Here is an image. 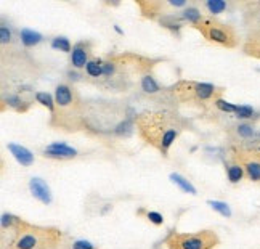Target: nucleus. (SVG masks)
Masks as SVG:
<instances>
[{
  "label": "nucleus",
  "instance_id": "f257e3e1",
  "mask_svg": "<svg viewBox=\"0 0 260 249\" xmlns=\"http://www.w3.org/2000/svg\"><path fill=\"white\" fill-rule=\"evenodd\" d=\"M186 126L185 119L172 111H143L134 117L138 137L162 156H169Z\"/></svg>",
  "mask_w": 260,
  "mask_h": 249
},
{
  "label": "nucleus",
  "instance_id": "f03ea898",
  "mask_svg": "<svg viewBox=\"0 0 260 249\" xmlns=\"http://www.w3.org/2000/svg\"><path fill=\"white\" fill-rule=\"evenodd\" d=\"M2 230L12 233L7 249H61L66 238L56 227L34 225L12 214L2 215Z\"/></svg>",
  "mask_w": 260,
  "mask_h": 249
},
{
  "label": "nucleus",
  "instance_id": "7ed1b4c3",
  "mask_svg": "<svg viewBox=\"0 0 260 249\" xmlns=\"http://www.w3.org/2000/svg\"><path fill=\"white\" fill-rule=\"evenodd\" d=\"M157 59L135 53H119L103 58V79L109 87L124 88L132 77H142L151 73Z\"/></svg>",
  "mask_w": 260,
  "mask_h": 249
},
{
  "label": "nucleus",
  "instance_id": "20e7f679",
  "mask_svg": "<svg viewBox=\"0 0 260 249\" xmlns=\"http://www.w3.org/2000/svg\"><path fill=\"white\" fill-rule=\"evenodd\" d=\"M55 113L52 114L50 124L63 131H79L85 126L84 103L81 95L73 85L59 84L55 90Z\"/></svg>",
  "mask_w": 260,
  "mask_h": 249
},
{
  "label": "nucleus",
  "instance_id": "39448f33",
  "mask_svg": "<svg viewBox=\"0 0 260 249\" xmlns=\"http://www.w3.org/2000/svg\"><path fill=\"white\" fill-rule=\"evenodd\" d=\"M172 97L178 103L188 106L207 108L209 105H215L217 100L223 97V88L214 84L198 82V81H178L171 87Z\"/></svg>",
  "mask_w": 260,
  "mask_h": 249
},
{
  "label": "nucleus",
  "instance_id": "423d86ee",
  "mask_svg": "<svg viewBox=\"0 0 260 249\" xmlns=\"http://www.w3.org/2000/svg\"><path fill=\"white\" fill-rule=\"evenodd\" d=\"M198 29L207 42L223 48H236L239 45V36L232 24H226L212 16H203L193 26Z\"/></svg>",
  "mask_w": 260,
  "mask_h": 249
},
{
  "label": "nucleus",
  "instance_id": "0eeeda50",
  "mask_svg": "<svg viewBox=\"0 0 260 249\" xmlns=\"http://www.w3.org/2000/svg\"><path fill=\"white\" fill-rule=\"evenodd\" d=\"M167 249H215L220 244V238L214 230L199 232H171L164 240Z\"/></svg>",
  "mask_w": 260,
  "mask_h": 249
},
{
  "label": "nucleus",
  "instance_id": "6e6552de",
  "mask_svg": "<svg viewBox=\"0 0 260 249\" xmlns=\"http://www.w3.org/2000/svg\"><path fill=\"white\" fill-rule=\"evenodd\" d=\"M230 154L243 166L247 180L260 183V149L244 145H233L230 148Z\"/></svg>",
  "mask_w": 260,
  "mask_h": 249
},
{
  "label": "nucleus",
  "instance_id": "1a4fd4ad",
  "mask_svg": "<svg viewBox=\"0 0 260 249\" xmlns=\"http://www.w3.org/2000/svg\"><path fill=\"white\" fill-rule=\"evenodd\" d=\"M95 44L90 41H81L73 47L71 52V65L76 69H85L87 63L92 59Z\"/></svg>",
  "mask_w": 260,
  "mask_h": 249
},
{
  "label": "nucleus",
  "instance_id": "9d476101",
  "mask_svg": "<svg viewBox=\"0 0 260 249\" xmlns=\"http://www.w3.org/2000/svg\"><path fill=\"white\" fill-rule=\"evenodd\" d=\"M251 10L244 15V23L249 29V37H260V4H251Z\"/></svg>",
  "mask_w": 260,
  "mask_h": 249
},
{
  "label": "nucleus",
  "instance_id": "9b49d317",
  "mask_svg": "<svg viewBox=\"0 0 260 249\" xmlns=\"http://www.w3.org/2000/svg\"><path fill=\"white\" fill-rule=\"evenodd\" d=\"M44 156L52 158V159H73L77 156V151L74 148L63 145V143H53L48 145L44 149Z\"/></svg>",
  "mask_w": 260,
  "mask_h": 249
},
{
  "label": "nucleus",
  "instance_id": "f8f14e48",
  "mask_svg": "<svg viewBox=\"0 0 260 249\" xmlns=\"http://www.w3.org/2000/svg\"><path fill=\"white\" fill-rule=\"evenodd\" d=\"M225 171H226L228 180L232 182V183H238V182H241L243 178H246L243 166L239 164L230 153H228V158H226V161H225Z\"/></svg>",
  "mask_w": 260,
  "mask_h": 249
},
{
  "label": "nucleus",
  "instance_id": "ddd939ff",
  "mask_svg": "<svg viewBox=\"0 0 260 249\" xmlns=\"http://www.w3.org/2000/svg\"><path fill=\"white\" fill-rule=\"evenodd\" d=\"M138 8H140V13H142L143 18H148V19H157L159 16H164V7L166 4L164 2H137Z\"/></svg>",
  "mask_w": 260,
  "mask_h": 249
},
{
  "label": "nucleus",
  "instance_id": "4468645a",
  "mask_svg": "<svg viewBox=\"0 0 260 249\" xmlns=\"http://www.w3.org/2000/svg\"><path fill=\"white\" fill-rule=\"evenodd\" d=\"M29 186H31V192L34 195V198H37L39 201H42L45 204L50 203V190L44 180H41V178H32Z\"/></svg>",
  "mask_w": 260,
  "mask_h": 249
},
{
  "label": "nucleus",
  "instance_id": "2eb2a0df",
  "mask_svg": "<svg viewBox=\"0 0 260 249\" xmlns=\"http://www.w3.org/2000/svg\"><path fill=\"white\" fill-rule=\"evenodd\" d=\"M8 149L13 153V156H15L23 166H31V164L34 163V156H32L31 151H29V149H26L24 146H19V145H8Z\"/></svg>",
  "mask_w": 260,
  "mask_h": 249
},
{
  "label": "nucleus",
  "instance_id": "dca6fc26",
  "mask_svg": "<svg viewBox=\"0 0 260 249\" xmlns=\"http://www.w3.org/2000/svg\"><path fill=\"white\" fill-rule=\"evenodd\" d=\"M85 73L88 77H103V58H92L85 66Z\"/></svg>",
  "mask_w": 260,
  "mask_h": 249
},
{
  "label": "nucleus",
  "instance_id": "f3484780",
  "mask_svg": "<svg viewBox=\"0 0 260 249\" xmlns=\"http://www.w3.org/2000/svg\"><path fill=\"white\" fill-rule=\"evenodd\" d=\"M61 249H98L95 244H92L87 240H79V238H69L66 235L64 243Z\"/></svg>",
  "mask_w": 260,
  "mask_h": 249
},
{
  "label": "nucleus",
  "instance_id": "a211bd4d",
  "mask_svg": "<svg viewBox=\"0 0 260 249\" xmlns=\"http://www.w3.org/2000/svg\"><path fill=\"white\" fill-rule=\"evenodd\" d=\"M137 215L146 219V221H148L149 224H153V225H156V227H159V225H162V224H164V217H162L161 214L156 212V211H149V209H145V207H140L138 211H137Z\"/></svg>",
  "mask_w": 260,
  "mask_h": 249
},
{
  "label": "nucleus",
  "instance_id": "6ab92c4d",
  "mask_svg": "<svg viewBox=\"0 0 260 249\" xmlns=\"http://www.w3.org/2000/svg\"><path fill=\"white\" fill-rule=\"evenodd\" d=\"M243 50L246 55L260 59V37H247Z\"/></svg>",
  "mask_w": 260,
  "mask_h": 249
},
{
  "label": "nucleus",
  "instance_id": "aec40b11",
  "mask_svg": "<svg viewBox=\"0 0 260 249\" xmlns=\"http://www.w3.org/2000/svg\"><path fill=\"white\" fill-rule=\"evenodd\" d=\"M140 87H142V90L145 94H157L159 90H161V87H159V84L154 81V77H153L151 73L142 77V81H140Z\"/></svg>",
  "mask_w": 260,
  "mask_h": 249
},
{
  "label": "nucleus",
  "instance_id": "412c9836",
  "mask_svg": "<svg viewBox=\"0 0 260 249\" xmlns=\"http://www.w3.org/2000/svg\"><path fill=\"white\" fill-rule=\"evenodd\" d=\"M180 18H182L185 23H188L189 26L193 27V26L199 21V19L203 18V15H201V12H199L198 8H194V7H188V8H185L183 12H182Z\"/></svg>",
  "mask_w": 260,
  "mask_h": 249
},
{
  "label": "nucleus",
  "instance_id": "4be33fe9",
  "mask_svg": "<svg viewBox=\"0 0 260 249\" xmlns=\"http://www.w3.org/2000/svg\"><path fill=\"white\" fill-rule=\"evenodd\" d=\"M5 103H7L10 108L16 109L18 113H26L27 109H29V106H31V103L24 102V100H21L18 95H10L8 98H5Z\"/></svg>",
  "mask_w": 260,
  "mask_h": 249
},
{
  "label": "nucleus",
  "instance_id": "5701e85b",
  "mask_svg": "<svg viewBox=\"0 0 260 249\" xmlns=\"http://www.w3.org/2000/svg\"><path fill=\"white\" fill-rule=\"evenodd\" d=\"M34 98H36V102H37V103H41L42 106L48 108L50 114H53V113H55L56 105H55V100L52 98V95H50V94H47V92H37V94L34 95Z\"/></svg>",
  "mask_w": 260,
  "mask_h": 249
},
{
  "label": "nucleus",
  "instance_id": "b1692460",
  "mask_svg": "<svg viewBox=\"0 0 260 249\" xmlns=\"http://www.w3.org/2000/svg\"><path fill=\"white\" fill-rule=\"evenodd\" d=\"M204 7H206V10H207L209 13L218 15V13H222L223 10L226 8V4L222 2V0H211V2H206Z\"/></svg>",
  "mask_w": 260,
  "mask_h": 249
},
{
  "label": "nucleus",
  "instance_id": "393cba45",
  "mask_svg": "<svg viewBox=\"0 0 260 249\" xmlns=\"http://www.w3.org/2000/svg\"><path fill=\"white\" fill-rule=\"evenodd\" d=\"M21 41L26 47H31V45H36L41 42V36L32 33V31H23L21 33Z\"/></svg>",
  "mask_w": 260,
  "mask_h": 249
},
{
  "label": "nucleus",
  "instance_id": "a878e982",
  "mask_svg": "<svg viewBox=\"0 0 260 249\" xmlns=\"http://www.w3.org/2000/svg\"><path fill=\"white\" fill-rule=\"evenodd\" d=\"M52 47L63 50V52H69V53L73 52V47H71V44H69V41L66 37H55L53 42H52Z\"/></svg>",
  "mask_w": 260,
  "mask_h": 249
},
{
  "label": "nucleus",
  "instance_id": "bb28decb",
  "mask_svg": "<svg viewBox=\"0 0 260 249\" xmlns=\"http://www.w3.org/2000/svg\"><path fill=\"white\" fill-rule=\"evenodd\" d=\"M174 182H175V183H178L180 186L183 188V190H186V192H189V193H194V188H193L191 185H189V183L185 180V178L180 177V175H174Z\"/></svg>",
  "mask_w": 260,
  "mask_h": 249
},
{
  "label": "nucleus",
  "instance_id": "cd10ccee",
  "mask_svg": "<svg viewBox=\"0 0 260 249\" xmlns=\"http://www.w3.org/2000/svg\"><path fill=\"white\" fill-rule=\"evenodd\" d=\"M212 207L214 209H217V211H220L223 215H230V211H228V207L225 206V204H220V203H214L212 204Z\"/></svg>",
  "mask_w": 260,
  "mask_h": 249
},
{
  "label": "nucleus",
  "instance_id": "c85d7f7f",
  "mask_svg": "<svg viewBox=\"0 0 260 249\" xmlns=\"http://www.w3.org/2000/svg\"><path fill=\"white\" fill-rule=\"evenodd\" d=\"M2 44H7V42H10V37H12V34H10V31H7V27L5 26H2Z\"/></svg>",
  "mask_w": 260,
  "mask_h": 249
}]
</instances>
